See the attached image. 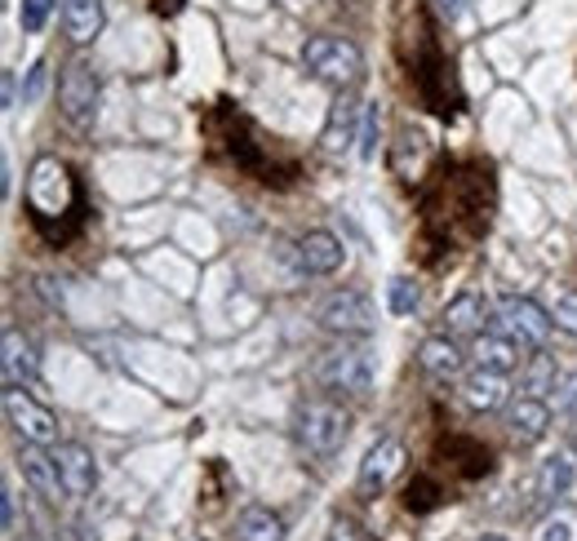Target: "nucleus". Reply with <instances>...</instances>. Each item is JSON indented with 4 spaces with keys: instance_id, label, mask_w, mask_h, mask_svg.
Instances as JSON below:
<instances>
[{
    "instance_id": "f704fd0d",
    "label": "nucleus",
    "mask_w": 577,
    "mask_h": 541,
    "mask_svg": "<svg viewBox=\"0 0 577 541\" xmlns=\"http://www.w3.org/2000/svg\"><path fill=\"white\" fill-rule=\"evenodd\" d=\"M187 10V0H152V14H160V19H178Z\"/></svg>"
},
{
    "instance_id": "c756f323",
    "label": "nucleus",
    "mask_w": 577,
    "mask_h": 541,
    "mask_svg": "<svg viewBox=\"0 0 577 541\" xmlns=\"http://www.w3.org/2000/svg\"><path fill=\"white\" fill-rule=\"evenodd\" d=\"M45 85H49V62L36 58V62L27 67V81H23V107H36L40 94H45Z\"/></svg>"
},
{
    "instance_id": "f257e3e1",
    "label": "nucleus",
    "mask_w": 577,
    "mask_h": 541,
    "mask_svg": "<svg viewBox=\"0 0 577 541\" xmlns=\"http://www.w3.org/2000/svg\"><path fill=\"white\" fill-rule=\"evenodd\" d=\"M27 214L45 240H68L85 223V191L58 156H36L27 173Z\"/></svg>"
},
{
    "instance_id": "4c0bfd02",
    "label": "nucleus",
    "mask_w": 577,
    "mask_h": 541,
    "mask_svg": "<svg viewBox=\"0 0 577 541\" xmlns=\"http://www.w3.org/2000/svg\"><path fill=\"white\" fill-rule=\"evenodd\" d=\"M480 541H506V537H480Z\"/></svg>"
},
{
    "instance_id": "cd10ccee",
    "label": "nucleus",
    "mask_w": 577,
    "mask_h": 541,
    "mask_svg": "<svg viewBox=\"0 0 577 541\" xmlns=\"http://www.w3.org/2000/svg\"><path fill=\"white\" fill-rule=\"evenodd\" d=\"M49 14H53V0H23V5H19V27L27 36H40L45 23H49Z\"/></svg>"
},
{
    "instance_id": "a211bd4d",
    "label": "nucleus",
    "mask_w": 577,
    "mask_h": 541,
    "mask_svg": "<svg viewBox=\"0 0 577 541\" xmlns=\"http://www.w3.org/2000/svg\"><path fill=\"white\" fill-rule=\"evenodd\" d=\"M506 426H510V435H516L520 444L546 440V431H551V404L546 399H533V395H520L516 404H510Z\"/></svg>"
},
{
    "instance_id": "6ab92c4d",
    "label": "nucleus",
    "mask_w": 577,
    "mask_h": 541,
    "mask_svg": "<svg viewBox=\"0 0 577 541\" xmlns=\"http://www.w3.org/2000/svg\"><path fill=\"white\" fill-rule=\"evenodd\" d=\"M418 364L431 373V377H440V382H454V377H462V351H458V342L448 333H440V337H426V342L418 347Z\"/></svg>"
},
{
    "instance_id": "2eb2a0df",
    "label": "nucleus",
    "mask_w": 577,
    "mask_h": 541,
    "mask_svg": "<svg viewBox=\"0 0 577 541\" xmlns=\"http://www.w3.org/2000/svg\"><path fill=\"white\" fill-rule=\"evenodd\" d=\"M58 457V476H62V489H68V497H89L94 484H98V461L85 444H58L53 448Z\"/></svg>"
},
{
    "instance_id": "f8f14e48",
    "label": "nucleus",
    "mask_w": 577,
    "mask_h": 541,
    "mask_svg": "<svg viewBox=\"0 0 577 541\" xmlns=\"http://www.w3.org/2000/svg\"><path fill=\"white\" fill-rule=\"evenodd\" d=\"M360 124H364V107L351 89H338L334 107H329V120H325V133H320V147L329 156H342L351 143H360Z\"/></svg>"
},
{
    "instance_id": "c9c22d12",
    "label": "nucleus",
    "mask_w": 577,
    "mask_h": 541,
    "mask_svg": "<svg viewBox=\"0 0 577 541\" xmlns=\"http://www.w3.org/2000/svg\"><path fill=\"white\" fill-rule=\"evenodd\" d=\"M0 506H5V532H14L19 528V510H14V493L10 489L0 493Z\"/></svg>"
},
{
    "instance_id": "dca6fc26",
    "label": "nucleus",
    "mask_w": 577,
    "mask_h": 541,
    "mask_svg": "<svg viewBox=\"0 0 577 541\" xmlns=\"http://www.w3.org/2000/svg\"><path fill=\"white\" fill-rule=\"evenodd\" d=\"M0 373H5V390H23L36 382L40 373V360H36V347L19 328H5V356H0Z\"/></svg>"
},
{
    "instance_id": "a878e982",
    "label": "nucleus",
    "mask_w": 577,
    "mask_h": 541,
    "mask_svg": "<svg viewBox=\"0 0 577 541\" xmlns=\"http://www.w3.org/2000/svg\"><path fill=\"white\" fill-rule=\"evenodd\" d=\"M377 143H382V107L364 103V124H360V160H377Z\"/></svg>"
},
{
    "instance_id": "2f4dec72",
    "label": "nucleus",
    "mask_w": 577,
    "mask_h": 541,
    "mask_svg": "<svg viewBox=\"0 0 577 541\" xmlns=\"http://www.w3.org/2000/svg\"><path fill=\"white\" fill-rule=\"evenodd\" d=\"M560 413H564L568 422H577V373L560 386Z\"/></svg>"
},
{
    "instance_id": "5701e85b",
    "label": "nucleus",
    "mask_w": 577,
    "mask_h": 541,
    "mask_svg": "<svg viewBox=\"0 0 577 541\" xmlns=\"http://www.w3.org/2000/svg\"><path fill=\"white\" fill-rule=\"evenodd\" d=\"M236 541H285V519L272 506H244L236 519Z\"/></svg>"
},
{
    "instance_id": "9d476101",
    "label": "nucleus",
    "mask_w": 577,
    "mask_h": 541,
    "mask_svg": "<svg viewBox=\"0 0 577 541\" xmlns=\"http://www.w3.org/2000/svg\"><path fill=\"white\" fill-rule=\"evenodd\" d=\"M405 466V444L396 440V435H382L369 453H364V461H360V476H356V493L360 497H377L382 489L392 484V476Z\"/></svg>"
},
{
    "instance_id": "7ed1b4c3",
    "label": "nucleus",
    "mask_w": 577,
    "mask_h": 541,
    "mask_svg": "<svg viewBox=\"0 0 577 541\" xmlns=\"http://www.w3.org/2000/svg\"><path fill=\"white\" fill-rule=\"evenodd\" d=\"M302 67L334 89H351L364 76V53L342 36H311L302 45Z\"/></svg>"
},
{
    "instance_id": "e433bc0d",
    "label": "nucleus",
    "mask_w": 577,
    "mask_h": 541,
    "mask_svg": "<svg viewBox=\"0 0 577 541\" xmlns=\"http://www.w3.org/2000/svg\"><path fill=\"white\" fill-rule=\"evenodd\" d=\"M5 107H10V111L19 107V94H14V72H5Z\"/></svg>"
},
{
    "instance_id": "39448f33",
    "label": "nucleus",
    "mask_w": 577,
    "mask_h": 541,
    "mask_svg": "<svg viewBox=\"0 0 577 541\" xmlns=\"http://www.w3.org/2000/svg\"><path fill=\"white\" fill-rule=\"evenodd\" d=\"M551 324H555V315L546 306H538L533 298H516V293H510V298H502L493 306V328L506 333L510 342H520L525 351H542L546 347Z\"/></svg>"
},
{
    "instance_id": "72a5a7b5",
    "label": "nucleus",
    "mask_w": 577,
    "mask_h": 541,
    "mask_svg": "<svg viewBox=\"0 0 577 541\" xmlns=\"http://www.w3.org/2000/svg\"><path fill=\"white\" fill-rule=\"evenodd\" d=\"M568 532H573V528H568L564 519H551V524H542V537H538V541H568Z\"/></svg>"
},
{
    "instance_id": "6e6552de",
    "label": "nucleus",
    "mask_w": 577,
    "mask_h": 541,
    "mask_svg": "<svg viewBox=\"0 0 577 541\" xmlns=\"http://www.w3.org/2000/svg\"><path fill=\"white\" fill-rule=\"evenodd\" d=\"M98 94H103V85H98V72L85 62V58H76V62H68V72H62V81H58V107H62V116H68L76 129H89L94 124V116H98Z\"/></svg>"
},
{
    "instance_id": "ddd939ff",
    "label": "nucleus",
    "mask_w": 577,
    "mask_h": 541,
    "mask_svg": "<svg viewBox=\"0 0 577 541\" xmlns=\"http://www.w3.org/2000/svg\"><path fill=\"white\" fill-rule=\"evenodd\" d=\"M19 470H23V480L32 484L36 497H45V502H53V506L68 497V489H62V476H58V457L45 453V444H23Z\"/></svg>"
},
{
    "instance_id": "393cba45",
    "label": "nucleus",
    "mask_w": 577,
    "mask_h": 541,
    "mask_svg": "<svg viewBox=\"0 0 577 541\" xmlns=\"http://www.w3.org/2000/svg\"><path fill=\"white\" fill-rule=\"evenodd\" d=\"M555 382H560V369H555L551 356H533L529 369H525V377H520L525 395H533V399H546V395L555 390Z\"/></svg>"
},
{
    "instance_id": "423d86ee",
    "label": "nucleus",
    "mask_w": 577,
    "mask_h": 541,
    "mask_svg": "<svg viewBox=\"0 0 577 541\" xmlns=\"http://www.w3.org/2000/svg\"><path fill=\"white\" fill-rule=\"evenodd\" d=\"M373 377H377V364L364 347H334L315 360V382L338 395H369Z\"/></svg>"
},
{
    "instance_id": "412c9836",
    "label": "nucleus",
    "mask_w": 577,
    "mask_h": 541,
    "mask_svg": "<svg viewBox=\"0 0 577 541\" xmlns=\"http://www.w3.org/2000/svg\"><path fill=\"white\" fill-rule=\"evenodd\" d=\"M62 23L72 45H89L103 32V0H62Z\"/></svg>"
},
{
    "instance_id": "1a4fd4ad",
    "label": "nucleus",
    "mask_w": 577,
    "mask_h": 541,
    "mask_svg": "<svg viewBox=\"0 0 577 541\" xmlns=\"http://www.w3.org/2000/svg\"><path fill=\"white\" fill-rule=\"evenodd\" d=\"M5 418L23 435V444H45V448L58 444V418L45 404H36L27 390H5Z\"/></svg>"
},
{
    "instance_id": "7c9ffc66",
    "label": "nucleus",
    "mask_w": 577,
    "mask_h": 541,
    "mask_svg": "<svg viewBox=\"0 0 577 541\" xmlns=\"http://www.w3.org/2000/svg\"><path fill=\"white\" fill-rule=\"evenodd\" d=\"M551 315H555V324H560L564 333H573V337H577V293H555Z\"/></svg>"
},
{
    "instance_id": "c85d7f7f",
    "label": "nucleus",
    "mask_w": 577,
    "mask_h": 541,
    "mask_svg": "<svg viewBox=\"0 0 577 541\" xmlns=\"http://www.w3.org/2000/svg\"><path fill=\"white\" fill-rule=\"evenodd\" d=\"M387 306H392V315H413L418 311V285L396 276L392 289H387Z\"/></svg>"
},
{
    "instance_id": "0eeeda50",
    "label": "nucleus",
    "mask_w": 577,
    "mask_h": 541,
    "mask_svg": "<svg viewBox=\"0 0 577 541\" xmlns=\"http://www.w3.org/2000/svg\"><path fill=\"white\" fill-rule=\"evenodd\" d=\"M315 324L325 333H338V337H364L377 328V306L360 293V289H338L320 302L315 311Z\"/></svg>"
},
{
    "instance_id": "b1692460",
    "label": "nucleus",
    "mask_w": 577,
    "mask_h": 541,
    "mask_svg": "<svg viewBox=\"0 0 577 541\" xmlns=\"http://www.w3.org/2000/svg\"><path fill=\"white\" fill-rule=\"evenodd\" d=\"M489 320V302L480 293H458L454 302L444 306V333H480V324Z\"/></svg>"
},
{
    "instance_id": "bb28decb",
    "label": "nucleus",
    "mask_w": 577,
    "mask_h": 541,
    "mask_svg": "<svg viewBox=\"0 0 577 541\" xmlns=\"http://www.w3.org/2000/svg\"><path fill=\"white\" fill-rule=\"evenodd\" d=\"M440 497H444V493H440V484H435V480H426V476H418V480L405 489V506H409L413 515L435 510V506H440Z\"/></svg>"
},
{
    "instance_id": "9b49d317",
    "label": "nucleus",
    "mask_w": 577,
    "mask_h": 541,
    "mask_svg": "<svg viewBox=\"0 0 577 541\" xmlns=\"http://www.w3.org/2000/svg\"><path fill=\"white\" fill-rule=\"evenodd\" d=\"M227 139H231V160H236V169L253 173L259 182H276V165H267V160H263V147H259V129H253L249 116L231 111V103H227Z\"/></svg>"
},
{
    "instance_id": "20e7f679",
    "label": "nucleus",
    "mask_w": 577,
    "mask_h": 541,
    "mask_svg": "<svg viewBox=\"0 0 577 541\" xmlns=\"http://www.w3.org/2000/svg\"><path fill=\"white\" fill-rule=\"evenodd\" d=\"M293 435L311 457H334L351 435V418L329 399H306L293 418Z\"/></svg>"
},
{
    "instance_id": "4be33fe9",
    "label": "nucleus",
    "mask_w": 577,
    "mask_h": 541,
    "mask_svg": "<svg viewBox=\"0 0 577 541\" xmlns=\"http://www.w3.org/2000/svg\"><path fill=\"white\" fill-rule=\"evenodd\" d=\"M573 476H577L573 448H555V453L542 461V470H538V497H542V502L564 497V493H568V484H573Z\"/></svg>"
},
{
    "instance_id": "f3484780",
    "label": "nucleus",
    "mask_w": 577,
    "mask_h": 541,
    "mask_svg": "<svg viewBox=\"0 0 577 541\" xmlns=\"http://www.w3.org/2000/svg\"><path fill=\"white\" fill-rule=\"evenodd\" d=\"M471 360H476V369H489V373H510V369H520L525 347H520V342H510L506 333L489 328V333H476V342H471Z\"/></svg>"
},
{
    "instance_id": "473e14b6",
    "label": "nucleus",
    "mask_w": 577,
    "mask_h": 541,
    "mask_svg": "<svg viewBox=\"0 0 577 541\" xmlns=\"http://www.w3.org/2000/svg\"><path fill=\"white\" fill-rule=\"evenodd\" d=\"M467 10H471V0H435V14H440L444 23H458Z\"/></svg>"
},
{
    "instance_id": "f03ea898",
    "label": "nucleus",
    "mask_w": 577,
    "mask_h": 541,
    "mask_svg": "<svg viewBox=\"0 0 577 541\" xmlns=\"http://www.w3.org/2000/svg\"><path fill=\"white\" fill-rule=\"evenodd\" d=\"M413 85H418V94H422V103L440 116V120H448L458 111V98H448V85H454V62L444 58V49L435 45V32H431V23L418 14V53H413Z\"/></svg>"
},
{
    "instance_id": "aec40b11",
    "label": "nucleus",
    "mask_w": 577,
    "mask_h": 541,
    "mask_svg": "<svg viewBox=\"0 0 577 541\" xmlns=\"http://www.w3.org/2000/svg\"><path fill=\"white\" fill-rule=\"evenodd\" d=\"M462 399L471 413H493L506 404V373H489V369H476L467 382H462Z\"/></svg>"
},
{
    "instance_id": "4468645a",
    "label": "nucleus",
    "mask_w": 577,
    "mask_h": 541,
    "mask_svg": "<svg viewBox=\"0 0 577 541\" xmlns=\"http://www.w3.org/2000/svg\"><path fill=\"white\" fill-rule=\"evenodd\" d=\"M347 262V249H342V240L334 236V231H306L302 240H298V270L302 276H334V270Z\"/></svg>"
}]
</instances>
